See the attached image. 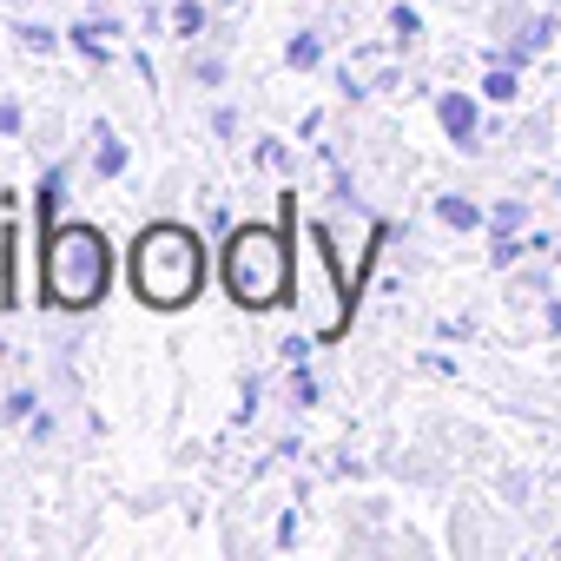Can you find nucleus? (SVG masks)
<instances>
[{
	"label": "nucleus",
	"instance_id": "obj_7",
	"mask_svg": "<svg viewBox=\"0 0 561 561\" xmlns=\"http://www.w3.org/2000/svg\"><path fill=\"white\" fill-rule=\"evenodd\" d=\"M8 257H14V225H0V305H14V277H8Z\"/></svg>",
	"mask_w": 561,
	"mask_h": 561
},
{
	"label": "nucleus",
	"instance_id": "obj_8",
	"mask_svg": "<svg viewBox=\"0 0 561 561\" xmlns=\"http://www.w3.org/2000/svg\"><path fill=\"white\" fill-rule=\"evenodd\" d=\"M172 27H179V34L192 41V34L205 27V8H198V0H179V8H172Z\"/></svg>",
	"mask_w": 561,
	"mask_h": 561
},
{
	"label": "nucleus",
	"instance_id": "obj_6",
	"mask_svg": "<svg viewBox=\"0 0 561 561\" xmlns=\"http://www.w3.org/2000/svg\"><path fill=\"white\" fill-rule=\"evenodd\" d=\"M93 139H100V172H106V179H119V172H126V146H119L106 126H93Z\"/></svg>",
	"mask_w": 561,
	"mask_h": 561
},
{
	"label": "nucleus",
	"instance_id": "obj_5",
	"mask_svg": "<svg viewBox=\"0 0 561 561\" xmlns=\"http://www.w3.org/2000/svg\"><path fill=\"white\" fill-rule=\"evenodd\" d=\"M436 119H443V133H449L456 146H476V106H469L462 93H443V100H436Z\"/></svg>",
	"mask_w": 561,
	"mask_h": 561
},
{
	"label": "nucleus",
	"instance_id": "obj_11",
	"mask_svg": "<svg viewBox=\"0 0 561 561\" xmlns=\"http://www.w3.org/2000/svg\"><path fill=\"white\" fill-rule=\"evenodd\" d=\"M482 93H489V100H508V93H515V73H502V67H495V73L482 80Z\"/></svg>",
	"mask_w": 561,
	"mask_h": 561
},
{
	"label": "nucleus",
	"instance_id": "obj_2",
	"mask_svg": "<svg viewBox=\"0 0 561 561\" xmlns=\"http://www.w3.org/2000/svg\"><path fill=\"white\" fill-rule=\"evenodd\" d=\"M291 244L285 231H271V225H238L218 251V277H225V291L244 305V311H271V305H285L291 298Z\"/></svg>",
	"mask_w": 561,
	"mask_h": 561
},
{
	"label": "nucleus",
	"instance_id": "obj_10",
	"mask_svg": "<svg viewBox=\"0 0 561 561\" xmlns=\"http://www.w3.org/2000/svg\"><path fill=\"white\" fill-rule=\"evenodd\" d=\"M436 218H443V225H476L482 211H476L469 198H443V205H436Z\"/></svg>",
	"mask_w": 561,
	"mask_h": 561
},
{
	"label": "nucleus",
	"instance_id": "obj_4",
	"mask_svg": "<svg viewBox=\"0 0 561 561\" xmlns=\"http://www.w3.org/2000/svg\"><path fill=\"white\" fill-rule=\"evenodd\" d=\"M291 305L305 311V324L318 331V337H344L351 331V277H337V251H331V238H324V225H305V257L291 264Z\"/></svg>",
	"mask_w": 561,
	"mask_h": 561
},
{
	"label": "nucleus",
	"instance_id": "obj_13",
	"mask_svg": "<svg viewBox=\"0 0 561 561\" xmlns=\"http://www.w3.org/2000/svg\"><path fill=\"white\" fill-rule=\"evenodd\" d=\"M21 41H27L34 54H47V47H54V34H47V27H21Z\"/></svg>",
	"mask_w": 561,
	"mask_h": 561
},
{
	"label": "nucleus",
	"instance_id": "obj_3",
	"mask_svg": "<svg viewBox=\"0 0 561 561\" xmlns=\"http://www.w3.org/2000/svg\"><path fill=\"white\" fill-rule=\"evenodd\" d=\"M106 277H113V257H106V238L93 225H54L47 231L41 285L60 311H93L106 298Z\"/></svg>",
	"mask_w": 561,
	"mask_h": 561
},
{
	"label": "nucleus",
	"instance_id": "obj_1",
	"mask_svg": "<svg viewBox=\"0 0 561 561\" xmlns=\"http://www.w3.org/2000/svg\"><path fill=\"white\" fill-rule=\"evenodd\" d=\"M126 277H133V298L152 305V311L192 305L198 285H205V244H198V231L192 225H146L133 238Z\"/></svg>",
	"mask_w": 561,
	"mask_h": 561
},
{
	"label": "nucleus",
	"instance_id": "obj_9",
	"mask_svg": "<svg viewBox=\"0 0 561 561\" xmlns=\"http://www.w3.org/2000/svg\"><path fill=\"white\" fill-rule=\"evenodd\" d=\"M318 54H324V47H318V34H298V41L285 47V60H291V67H318Z\"/></svg>",
	"mask_w": 561,
	"mask_h": 561
},
{
	"label": "nucleus",
	"instance_id": "obj_12",
	"mask_svg": "<svg viewBox=\"0 0 561 561\" xmlns=\"http://www.w3.org/2000/svg\"><path fill=\"white\" fill-rule=\"evenodd\" d=\"M21 133V106L14 100H0V139H14Z\"/></svg>",
	"mask_w": 561,
	"mask_h": 561
}]
</instances>
